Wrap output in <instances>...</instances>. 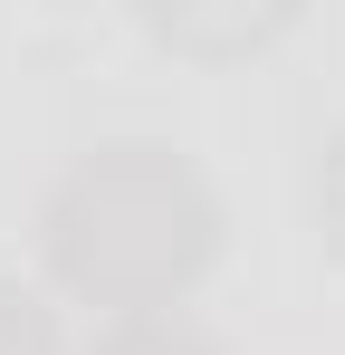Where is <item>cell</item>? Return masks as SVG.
<instances>
[{
    "mask_svg": "<svg viewBox=\"0 0 345 355\" xmlns=\"http://www.w3.org/2000/svg\"><path fill=\"white\" fill-rule=\"evenodd\" d=\"M39 250L67 297L115 317H172V297H192V279L221 259V192L192 154L154 135H115L57 173Z\"/></svg>",
    "mask_w": 345,
    "mask_h": 355,
    "instance_id": "cell-1",
    "label": "cell"
},
{
    "mask_svg": "<svg viewBox=\"0 0 345 355\" xmlns=\"http://www.w3.org/2000/svg\"><path fill=\"white\" fill-rule=\"evenodd\" d=\"M0 355H67L57 307L39 288H19V279H0Z\"/></svg>",
    "mask_w": 345,
    "mask_h": 355,
    "instance_id": "cell-2",
    "label": "cell"
},
{
    "mask_svg": "<svg viewBox=\"0 0 345 355\" xmlns=\"http://www.w3.org/2000/svg\"><path fill=\"white\" fill-rule=\"evenodd\" d=\"M96 355H221L192 317H115L106 336H96Z\"/></svg>",
    "mask_w": 345,
    "mask_h": 355,
    "instance_id": "cell-3",
    "label": "cell"
},
{
    "mask_svg": "<svg viewBox=\"0 0 345 355\" xmlns=\"http://www.w3.org/2000/svg\"><path fill=\"white\" fill-rule=\"evenodd\" d=\"M154 29H163V39L230 49V39H269V29H288V10H259V19H192V10H154Z\"/></svg>",
    "mask_w": 345,
    "mask_h": 355,
    "instance_id": "cell-4",
    "label": "cell"
},
{
    "mask_svg": "<svg viewBox=\"0 0 345 355\" xmlns=\"http://www.w3.org/2000/svg\"><path fill=\"white\" fill-rule=\"evenodd\" d=\"M317 231L345 250V125L317 144Z\"/></svg>",
    "mask_w": 345,
    "mask_h": 355,
    "instance_id": "cell-5",
    "label": "cell"
}]
</instances>
